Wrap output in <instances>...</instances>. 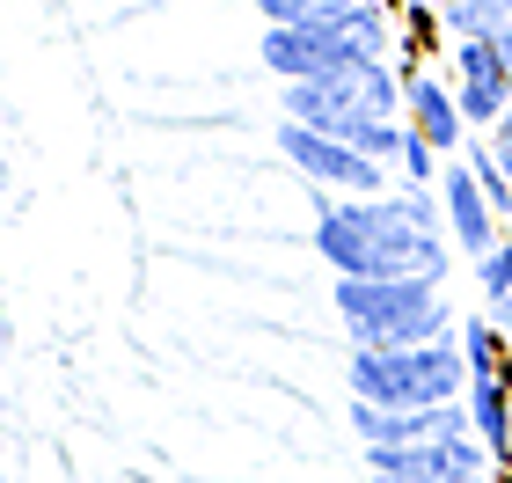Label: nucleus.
Masks as SVG:
<instances>
[{
    "mask_svg": "<svg viewBox=\"0 0 512 483\" xmlns=\"http://www.w3.org/2000/svg\"><path fill=\"white\" fill-rule=\"evenodd\" d=\"M461 161H469V176L483 183V198L498 205V220L512 227V169L498 161V147H491V132H483V140H469V147H461Z\"/></svg>",
    "mask_w": 512,
    "mask_h": 483,
    "instance_id": "nucleus-12",
    "label": "nucleus"
},
{
    "mask_svg": "<svg viewBox=\"0 0 512 483\" xmlns=\"http://www.w3.org/2000/svg\"><path fill=\"white\" fill-rule=\"evenodd\" d=\"M374 483H498L491 447L476 440H425V447H366Z\"/></svg>",
    "mask_w": 512,
    "mask_h": 483,
    "instance_id": "nucleus-6",
    "label": "nucleus"
},
{
    "mask_svg": "<svg viewBox=\"0 0 512 483\" xmlns=\"http://www.w3.org/2000/svg\"><path fill=\"white\" fill-rule=\"evenodd\" d=\"M476 293H483V308H498V301H512V235L491 249V257L476 264Z\"/></svg>",
    "mask_w": 512,
    "mask_h": 483,
    "instance_id": "nucleus-13",
    "label": "nucleus"
},
{
    "mask_svg": "<svg viewBox=\"0 0 512 483\" xmlns=\"http://www.w3.org/2000/svg\"><path fill=\"white\" fill-rule=\"evenodd\" d=\"M491 147H498V161H505V169H512V110H505V118H498V132H491Z\"/></svg>",
    "mask_w": 512,
    "mask_h": 483,
    "instance_id": "nucleus-15",
    "label": "nucleus"
},
{
    "mask_svg": "<svg viewBox=\"0 0 512 483\" xmlns=\"http://www.w3.org/2000/svg\"><path fill=\"white\" fill-rule=\"evenodd\" d=\"M330 308L352 337V352H403V344H439L454 337V301L432 279H337Z\"/></svg>",
    "mask_w": 512,
    "mask_h": 483,
    "instance_id": "nucleus-2",
    "label": "nucleus"
},
{
    "mask_svg": "<svg viewBox=\"0 0 512 483\" xmlns=\"http://www.w3.org/2000/svg\"><path fill=\"white\" fill-rule=\"evenodd\" d=\"M315 8H330V0H256V15H264V30H286V22H308Z\"/></svg>",
    "mask_w": 512,
    "mask_h": 483,
    "instance_id": "nucleus-14",
    "label": "nucleus"
},
{
    "mask_svg": "<svg viewBox=\"0 0 512 483\" xmlns=\"http://www.w3.org/2000/svg\"><path fill=\"white\" fill-rule=\"evenodd\" d=\"M491 44H498V59H505V74H512V30H498Z\"/></svg>",
    "mask_w": 512,
    "mask_h": 483,
    "instance_id": "nucleus-16",
    "label": "nucleus"
},
{
    "mask_svg": "<svg viewBox=\"0 0 512 483\" xmlns=\"http://www.w3.org/2000/svg\"><path fill=\"white\" fill-rule=\"evenodd\" d=\"M344 388H352V403L374 410H439L469 396V359H461V337L403 344V352H352Z\"/></svg>",
    "mask_w": 512,
    "mask_h": 483,
    "instance_id": "nucleus-3",
    "label": "nucleus"
},
{
    "mask_svg": "<svg viewBox=\"0 0 512 483\" xmlns=\"http://www.w3.org/2000/svg\"><path fill=\"white\" fill-rule=\"evenodd\" d=\"M461 359H469V381H498L512 388V337L498 330L491 315H461Z\"/></svg>",
    "mask_w": 512,
    "mask_h": 483,
    "instance_id": "nucleus-11",
    "label": "nucleus"
},
{
    "mask_svg": "<svg viewBox=\"0 0 512 483\" xmlns=\"http://www.w3.org/2000/svg\"><path fill=\"white\" fill-rule=\"evenodd\" d=\"M469 425H476V440L491 447V462H498V476H512V388H498V381H469Z\"/></svg>",
    "mask_w": 512,
    "mask_h": 483,
    "instance_id": "nucleus-10",
    "label": "nucleus"
},
{
    "mask_svg": "<svg viewBox=\"0 0 512 483\" xmlns=\"http://www.w3.org/2000/svg\"><path fill=\"white\" fill-rule=\"evenodd\" d=\"M315 257L337 279H432L447 286L454 235L439 191L395 183L388 198H330L315 191Z\"/></svg>",
    "mask_w": 512,
    "mask_h": 483,
    "instance_id": "nucleus-1",
    "label": "nucleus"
},
{
    "mask_svg": "<svg viewBox=\"0 0 512 483\" xmlns=\"http://www.w3.org/2000/svg\"><path fill=\"white\" fill-rule=\"evenodd\" d=\"M439 205H447V235H454V249H461L469 264H483V257L505 242V235H498V227H505L498 205L483 198V183L469 176V161H461V154H447V169H439Z\"/></svg>",
    "mask_w": 512,
    "mask_h": 483,
    "instance_id": "nucleus-8",
    "label": "nucleus"
},
{
    "mask_svg": "<svg viewBox=\"0 0 512 483\" xmlns=\"http://www.w3.org/2000/svg\"><path fill=\"white\" fill-rule=\"evenodd\" d=\"M403 125L417 140H432L439 154H461L476 140L469 118H461V103H454V81L439 74V66H403Z\"/></svg>",
    "mask_w": 512,
    "mask_h": 483,
    "instance_id": "nucleus-9",
    "label": "nucleus"
},
{
    "mask_svg": "<svg viewBox=\"0 0 512 483\" xmlns=\"http://www.w3.org/2000/svg\"><path fill=\"white\" fill-rule=\"evenodd\" d=\"M447 81H454V103H461V118H469V132H498V118L512 110V74H505L498 44L491 37L447 44Z\"/></svg>",
    "mask_w": 512,
    "mask_h": 483,
    "instance_id": "nucleus-7",
    "label": "nucleus"
},
{
    "mask_svg": "<svg viewBox=\"0 0 512 483\" xmlns=\"http://www.w3.org/2000/svg\"><path fill=\"white\" fill-rule=\"evenodd\" d=\"M359 44H352V0H330L315 8L308 22H286V30H264V74L278 81H337V74H359Z\"/></svg>",
    "mask_w": 512,
    "mask_h": 483,
    "instance_id": "nucleus-4",
    "label": "nucleus"
},
{
    "mask_svg": "<svg viewBox=\"0 0 512 483\" xmlns=\"http://www.w3.org/2000/svg\"><path fill=\"white\" fill-rule=\"evenodd\" d=\"M278 154H286L315 191H330V198H388L395 191V183H388L395 169L366 161L359 147H344V140H322V132L293 125V118H278Z\"/></svg>",
    "mask_w": 512,
    "mask_h": 483,
    "instance_id": "nucleus-5",
    "label": "nucleus"
}]
</instances>
